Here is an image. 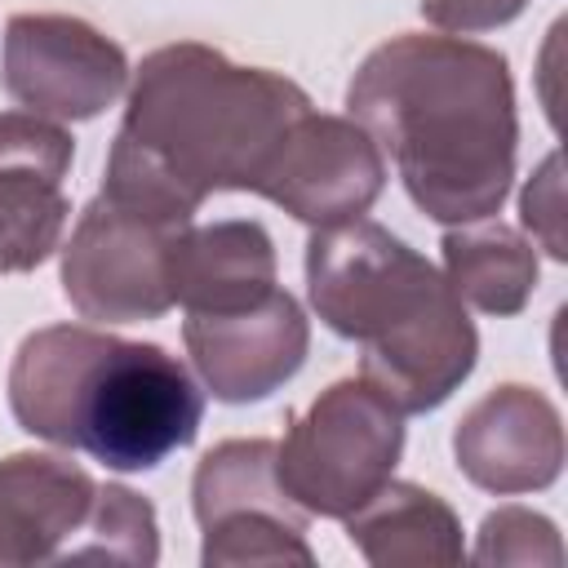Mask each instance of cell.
<instances>
[{
    "mask_svg": "<svg viewBox=\"0 0 568 568\" xmlns=\"http://www.w3.org/2000/svg\"><path fill=\"white\" fill-rule=\"evenodd\" d=\"M13 422L58 448L89 453L106 470H155L195 444L204 386L160 342H129L98 324H44L9 364Z\"/></svg>",
    "mask_w": 568,
    "mask_h": 568,
    "instance_id": "obj_3",
    "label": "cell"
},
{
    "mask_svg": "<svg viewBox=\"0 0 568 568\" xmlns=\"http://www.w3.org/2000/svg\"><path fill=\"white\" fill-rule=\"evenodd\" d=\"M178 231L98 191L62 244V297L89 324L160 320L173 306L169 248Z\"/></svg>",
    "mask_w": 568,
    "mask_h": 568,
    "instance_id": "obj_7",
    "label": "cell"
},
{
    "mask_svg": "<svg viewBox=\"0 0 568 568\" xmlns=\"http://www.w3.org/2000/svg\"><path fill=\"white\" fill-rule=\"evenodd\" d=\"M519 209H524V226L532 231V240L555 257L564 262L568 257V240H564V182H559V155H546L541 169L528 178L524 195H519Z\"/></svg>",
    "mask_w": 568,
    "mask_h": 568,
    "instance_id": "obj_19",
    "label": "cell"
},
{
    "mask_svg": "<svg viewBox=\"0 0 568 568\" xmlns=\"http://www.w3.org/2000/svg\"><path fill=\"white\" fill-rule=\"evenodd\" d=\"M346 541L373 568H426V564H462V519L457 510L408 479H386L364 506L346 519Z\"/></svg>",
    "mask_w": 568,
    "mask_h": 568,
    "instance_id": "obj_15",
    "label": "cell"
},
{
    "mask_svg": "<svg viewBox=\"0 0 568 568\" xmlns=\"http://www.w3.org/2000/svg\"><path fill=\"white\" fill-rule=\"evenodd\" d=\"M4 93L44 120H93L129 89V53L75 13H13L0 49Z\"/></svg>",
    "mask_w": 568,
    "mask_h": 568,
    "instance_id": "obj_8",
    "label": "cell"
},
{
    "mask_svg": "<svg viewBox=\"0 0 568 568\" xmlns=\"http://www.w3.org/2000/svg\"><path fill=\"white\" fill-rule=\"evenodd\" d=\"M453 457L457 470L493 497L541 493L564 470V417L537 386H493L462 413Z\"/></svg>",
    "mask_w": 568,
    "mask_h": 568,
    "instance_id": "obj_12",
    "label": "cell"
},
{
    "mask_svg": "<svg viewBox=\"0 0 568 568\" xmlns=\"http://www.w3.org/2000/svg\"><path fill=\"white\" fill-rule=\"evenodd\" d=\"M182 342L200 386L217 404H257L297 377L311 351V320L280 284L240 311L182 320Z\"/></svg>",
    "mask_w": 568,
    "mask_h": 568,
    "instance_id": "obj_10",
    "label": "cell"
},
{
    "mask_svg": "<svg viewBox=\"0 0 568 568\" xmlns=\"http://www.w3.org/2000/svg\"><path fill=\"white\" fill-rule=\"evenodd\" d=\"M124 93L102 195L169 226H186L213 191H253L288 124L311 111L297 80L200 40L151 49Z\"/></svg>",
    "mask_w": 568,
    "mask_h": 568,
    "instance_id": "obj_1",
    "label": "cell"
},
{
    "mask_svg": "<svg viewBox=\"0 0 568 568\" xmlns=\"http://www.w3.org/2000/svg\"><path fill=\"white\" fill-rule=\"evenodd\" d=\"M191 515L204 532V568L240 564H315L306 510L284 493L275 439H222L191 475Z\"/></svg>",
    "mask_w": 568,
    "mask_h": 568,
    "instance_id": "obj_6",
    "label": "cell"
},
{
    "mask_svg": "<svg viewBox=\"0 0 568 568\" xmlns=\"http://www.w3.org/2000/svg\"><path fill=\"white\" fill-rule=\"evenodd\" d=\"M386 186V155L351 115L306 111L280 138L253 195L280 204L306 226H337L364 217Z\"/></svg>",
    "mask_w": 568,
    "mask_h": 568,
    "instance_id": "obj_9",
    "label": "cell"
},
{
    "mask_svg": "<svg viewBox=\"0 0 568 568\" xmlns=\"http://www.w3.org/2000/svg\"><path fill=\"white\" fill-rule=\"evenodd\" d=\"M75 160V138L44 115L0 111V271H36L71 217L62 191Z\"/></svg>",
    "mask_w": 568,
    "mask_h": 568,
    "instance_id": "obj_11",
    "label": "cell"
},
{
    "mask_svg": "<svg viewBox=\"0 0 568 568\" xmlns=\"http://www.w3.org/2000/svg\"><path fill=\"white\" fill-rule=\"evenodd\" d=\"M399 453L404 413L364 377H342L288 417L275 470L306 515L346 519L395 475Z\"/></svg>",
    "mask_w": 568,
    "mask_h": 568,
    "instance_id": "obj_5",
    "label": "cell"
},
{
    "mask_svg": "<svg viewBox=\"0 0 568 568\" xmlns=\"http://www.w3.org/2000/svg\"><path fill=\"white\" fill-rule=\"evenodd\" d=\"M173 306L195 315H222L262 302L275 288V244L253 217H222L209 226H182L169 248Z\"/></svg>",
    "mask_w": 568,
    "mask_h": 568,
    "instance_id": "obj_14",
    "label": "cell"
},
{
    "mask_svg": "<svg viewBox=\"0 0 568 568\" xmlns=\"http://www.w3.org/2000/svg\"><path fill=\"white\" fill-rule=\"evenodd\" d=\"M311 311L364 346L359 377L399 413H435L479 359V333L444 271L368 217L306 240Z\"/></svg>",
    "mask_w": 568,
    "mask_h": 568,
    "instance_id": "obj_4",
    "label": "cell"
},
{
    "mask_svg": "<svg viewBox=\"0 0 568 568\" xmlns=\"http://www.w3.org/2000/svg\"><path fill=\"white\" fill-rule=\"evenodd\" d=\"M67 559H98V564H133V568H151L160 559V524H155V506L146 497H138L124 484H98L93 510L84 519V528L75 532V541L67 546Z\"/></svg>",
    "mask_w": 568,
    "mask_h": 568,
    "instance_id": "obj_17",
    "label": "cell"
},
{
    "mask_svg": "<svg viewBox=\"0 0 568 568\" xmlns=\"http://www.w3.org/2000/svg\"><path fill=\"white\" fill-rule=\"evenodd\" d=\"M346 111L439 226L479 222L506 204L519 111L510 62L493 44L448 31L390 36L359 62Z\"/></svg>",
    "mask_w": 568,
    "mask_h": 568,
    "instance_id": "obj_2",
    "label": "cell"
},
{
    "mask_svg": "<svg viewBox=\"0 0 568 568\" xmlns=\"http://www.w3.org/2000/svg\"><path fill=\"white\" fill-rule=\"evenodd\" d=\"M98 479L58 453H9L0 462V568L62 564L84 528Z\"/></svg>",
    "mask_w": 568,
    "mask_h": 568,
    "instance_id": "obj_13",
    "label": "cell"
},
{
    "mask_svg": "<svg viewBox=\"0 0 568 568\" xmlns=\"http://www.w3.org/2000/svg\"><path fill=\"white\" fill-rule=\"evenodd\" d=\"M439 248H444V280L462 297V306L506 320L519 315L537 293V275H541L537 248L524 231L506 222L479 217L448 226Z\"/></svg>",
    "mask_w": 568,
    "mask_h": 568,
    "instance_id": "obj_16",
    "label": "cell"
},
{
    "mask_svg": "<svg viewBox=\"0 0 568 568\" xmlns=\"http://www.w3.org/2000/svg\"><path fill=\"white\" fill-rule=\"evenodd\" d=\"M470 555L479 564H546V568H559L564 564V541H559V528L546 515H537L528 506H497V510L484 515Z\"/></svg>",
    "mask_w": 568,
    "mask_h": 568,
    "instance_id": "obj_18",
    "label": "cell"
},
{
    "mask_svg": "<svg viewBox=\"0 0 568 568\" xmlns=\"http://www.w3.org/2000/svg\"><path fill=\"white\" fill-rule=\"evenodd\" d=\"M528 0H422V18L448 36H479L515 22Z\"/></svg>",
    "mask_w": 568,
    "mask_h": 568,
    "instance_id": "obj_20",
    "label": "cell"
}]
</instances>
